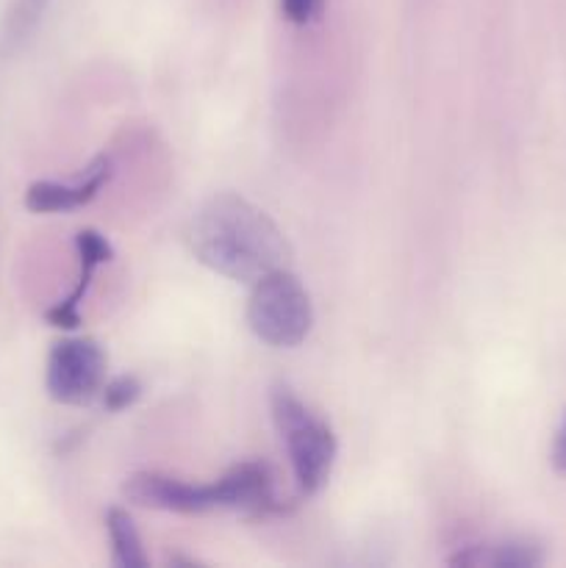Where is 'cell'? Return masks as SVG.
<instances>
[{"mask_svg":"<svg viewBox=\"0 0 566 568\" xmlns=\"http://www.w3.org/2000/svg\"><path fill=\"white\" fill-rule=\"evenodd\" d=\"M200 264L236 283L261 281L289 266L292 247L281 227L242 194L222 192L200 205L189 227Z\"/></svg>","mask_w":566,"mask_h":568,"instance_id":"6da1fadb","label":"cell"},{"mask_svg":"<svg viewBox=\"0 0 566 568\" xmlns=\"http://www.w3.org/2000/svg\"><path fill=\"white\" fill-rule=\"evenodd\" d=\"M125 497L139 508L170 510V514H209V510H247L270 514L277 510L272 475L266 464H239L214 483H186L178 477L139 471L125 483Z\"/></svg>","mask_w":566,"mask_h":568,"instance_id":"7a4b0ae2","label":"cell"},{"mask_svg":"<svg viewBox=\"0 0 566 568\" xmlns=\"http://www.w3.org/2000/svg\"><path fill=\"white\" fill-rule=\"evenodd\" d=\"M272 419L286 444L294 480L303 494H320L327 486L333 460H336V436L331 425L311 414L286 386H275L270 394Z\"/></svg>","mask_w":566,"mask_h":568,"instance_id":"3957f363","label":"cell"},{"mask_svg":"<svg viewBox=\"0 0 566 568\" xmlns=\"http://www.w3.org/2000/svg\"><path fill=\"white\" fill-rule=\"evenodd\" d=\"M247 325L270 347H297L314 325V308L294 272H270L253 283L247 303Z\"/></svg>","mask_w":566,"mask_h":568,"instance_id":"277c9868","label":"cell"},{"mask_svg":"<svg viewBox=\"0 0 566 568\" xmlns=\"http://www.w3.org/2000/svg\"><path fill=\"white\" fill-rule=\"evenodd\" d=\"M48 394L61 405H89L105 386V353L94 338H61L48 355Z\"/></svg>","mask_w":566,"mask_h":568,"instance_id":"5b68a950","label":"cell"},{"mask_svg":"<svg viewBox=\"0 0 566 568\" xmlns=\"http://www.w3.org/2000/svg\"><path fill=\"white\" fill-rule=\"evenodd\" d=\"M109 178L111 161L105 159V155H98V159H94L72 183H31L26 192V205L33 214H59V211L81 209V205L92 203V200L98 197V192L109 183Z\"/></svg>","mask_w":566,"mask_h":568,"instance_id":"8992f818","label":"cell"},{"mask_svg":"<svg viewBox=\"0 0 566 568\" xmlns=\"http://www.w3.org/2000/svg\"><path fill=\"white\" fill-rule=\"evenodd\" d=\"M78 258H81V275H78L75 288L67 300H61L55 308L48 311V322L61 331H75L81 325V314H78V305H81L83 294L89 292V283H92L94 270L105 261H111V244L100 236L98 231H81L75 236Z\"/></svg>","mask_w":566,"mask_h":568,"instance_id":"52a82bcc","label":"cell"},{"mask_svg":"<svg viewBox=\"0 0 566 568\" xmlns=\"http://www.w3.org/2000/svg\"><path fill=\"white\" fill-rule=\"evenodd\" d=\"M544 560L542 549L533 541H499V544H472V547L458 549L449 558V566H492V568H533Z\"/></svg>","mask_w":566,"mask_h":568,"instance_id":"ba28073f","label":"cell"},{"mask_svg":"<svg viewBox=\"0 0 566 568\" xmlns=\"http://www.w3.org/2000/svg\"><path fill=\"white\" fill-rule=\"evenodd\" d=\"M105 530L111 538V560L120 568H144L148 566V555L142 549V538H139L137 525L131 516L122 508L105 510Z\"/></svg>","mask_w":566,"mask_h":568,"instance_id":"9c48e42d","label":"cell"},{"mask_svg":"<svg viewBox=\"0 0 566 568\" xmlns=\"http://www.w3.org/2000/svg\"><path fill=\"white\" fill-rule=\"evenodd\" d=\"M48 3L50 0H14V3H11L3 26L6 48H17V44L26 42V39L31 37L33 28L42 20Z\"/></svg>","mask_w":566,"mask_h":568,"instance_id":"30bf717a","label":"cell"},{"mask_svg":"<svg viewBox=\"0 0 566 568\" xmlns=\"http://www.w3.org/2000/svg\"><path fill=\"white\" fill-rule=\"evenodd\" d=\"M100 397H103V408L117 414V410L131 408V405L142 397V383L133 375H120L114 377V381H105Z\"/></svg>","mask_w":566,"mask_h":568,"instance_id":"8fae6325","label":"cell"},{"mask_svg":"<svg viewBox=\"0 0 566 568\" xmlns=\"http://www.w3.org/2000/svg\"><path fill=\"white\" fill-rule=\"evenodd\" d=\"M322 9H325V0H281L283 17L294 26H309L320 20Z\"/></svg>","mask_w":566,"mask_h":568,"instance_id":"7c38bea8","label":"cell"},{"mask_svg":"<svg viewBox=\"0 0 566 568\" xmlns=\"http://www.w3.org/2000/svg\"><path fill=\"white\" fill-rule=\"evenodd\" d=\"M549 460H553L555 471L566 475V414H564V419H560L558 430H555L553 453H549Z\"/></svg>","mask_w":566,"mask_h":568,"instance_id":"4fadbf2b","label":"cell"}]
</instances>
